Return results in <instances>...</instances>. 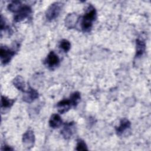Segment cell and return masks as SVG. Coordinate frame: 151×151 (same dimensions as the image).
Listing matches in <instances>:
<instances>
[{
	"label": "cell",
	"instance_id": "1",
	"mask_svg": "<svg viewBox=\"0 0 151 151\" xmlns=\"http://www.w3.org/2000/svg\"><path fill=\"white\" fill-rule=\"evenodd\" d=\"M96 17L97 12L95 8L93 5H90L81 19V28L83 32H88L91 31L93 23L96 20Z\"/></svg>",
	"mask_w": 151,
	"mask_h": 151
},
{
	"label": "cell",
	"instance_id": "2",
	"mask_svg": "<svg viewBox=\"0 0 151 151\" xmlns=\"http://www.w3.org/2000/svg\"><path fill=\"white\" fill-rule=\"evenodd\" d=\"M63 6L61 2H55L51 4L45 12V17L47 20L52 21L58 17Z\"/></svg>",
	"mask_w": 151,
	"mask_h": 151
},
{
	"label": "cell",
	"instance_id": "3",
	"mask_svg": "<svg viewBox=\"0 0 151 151\" xmlns=\"http://www.w3.org/2000/svg\"><path fill=\"white\" fill-rule=\"evenodd\" d=\"M15 51L6 46H1L0 49V57L2 64H7L14 56Z\"/></svg>",
	"mask_w": 151,
	"mask_h": 151
},
{
	"label": "cell",
	"instance_id": "4",
	"mask_svg": "<svg viewBox=\"0 0 151 151\" xmlns=\"http://www.w3.org/2000/svg\"><path fill=\"white\" fill-rule=\"evenodd\" d=\"M76 123L74 122L65 123L61 130V134L65 139H69L76 132Z\"/></svg>",
	"mask_w": 151,
	"mask_h": 151
},
{
	"label": "cell",
	"instance_id": "5",
	"mask_svg": "<svg viewBox=\"0 0 151 151\" xmlns=\"http://www.w3.org/2000/svg\"><path fill=\"white\" fill-rule=\"evenodd\" d=\"M32 12L31 8L28 5H23L20 10L17 12V14L14 18V20L15 22H19L25 18H28Z\"/></svg>",
	"mask_w": 151,
	"mask_h": 151
},
{
	"label": "cell",
	"instance_id": "6",
	"mask_svg": "<svg viewBox=\"0 0 151 151\" xmlns=\"http://www.w3.org/2000/svg\"><path fill=\"white\" fill-rule=\"evenodd\" d=\"M35 142V135L31 130H28L22 136V143L24 146L28 149L33 147Z\"/></svg>",
	"mask_w": 151,
	"mask_h": 151
},
{
	"label": "cell",
	"instance_id": "7",
	"mask_svg": "<svg viewBox=\"0 0 151 151\" xmlns=\"http://www.w3.org/2000/svg\"><path fill=\"white\" fill-rule=\"evenodd\" d=\"M60 62V61L58 56L52 51L50 52L45 60L46 65L48 68L51 69H53L57 67L59 65Z\"/></svg>",
	"mask_w": 151,
	"mask_h": 151
},
{
	"label": "cell",
	"instance_id": "8",
	"mask_svg": "<svg viewBox=\"0 0 151 151\" xmlns=\"http://www.w3.org/2000/svg\"><path fill=\"white\" fill-rule=\"evenodd\" d=\"M24 93L25 94L22 97V100L23 101L28 103L32 102L34 100L37 99L39 96L38 91L31 87H29L28 90L25 91Z\"/></svg>",
	"mask_w": 151,
	"mask_h": 151
},
{
	"label": "cell",
	"instance_id": "9",
	"mask_svg": "<svg viewBox=\"0 0 151 151\" xmlns=\"http://www.w3.org/2000/svg\"><path fill=\"white\" fill-rule=\"evenodd\" d=\"M130 122L127 119L123 118L120 120L119 126L116 127V132L118 136H122L127 130L130 129Z\"/></svg>",
	"mask_w": 151,
	"mask_h": 151
},
{
	"label": "cell",
	"instance_id": "10",
	"mask_svg": "<svg viewBox=\"0 0 151 151\" xmlns=\"http://www.w3.org/2000/svg\"><path fill=\"white\" fill-rule=\"evenodd\" d=\"M78 19V17L76 13L69 14L65 18V25L69 29L74 28L76 27Z\"/></svg>",
	"mask_w": 151,
	"mask_h": 151
},
{
	"label": "cell",
	"instance_id": "11",
	"mask_svg": "<svg viewBox=\"0 0 151 151\" xmlns=\"http://www.w3.org/2000/svg\"><path fill=\"white\" fill-rule=\"evenodd\" d=\"M71 106L72 105L69 99H63L58 102L57 104L58 111L60 114H64V113L68 111Z\"/></svg>",
	"mask_w": 151,
	"mask_h": 151
},
{
	"label": "cell",
	"instance_id": "12",
	"mask_svg": "<svg viewBox=\"0 0 151 151\" xmlns=\"http://www.w3.org/2000/svg\"><path fill=\"white\" fill-rule=\"evenodd\" d=\"M136 52L135 58H139L143 55L146 50V44L143 40L137 38L136 40Z\"/></svg>",
	"mask_w": 151,
	"mask_h": 151
},
{
	"label": "cell",
	"instance_id": "13",
	"mask_svg": "<svg viewBox=\"0 0 151 151\" xmlns=\"http://www.w3.org/2000/svg\"><path fill=\"white\" fill-rule=\"evenodd\" d=\"M63 120L59 114H53L51 115L49 120V125L53 129L58 128L61 126Z\"/></svg>",
	"mask_w": 151,
	"mask_h": 151
},
{
	"label": "cell",
	"instance_id": "14",
	"mask_svg": "<svg viewBox=\"0 0 151 151\" xmlns=\"http://www.w3.org/2000/svg\"><path fill=\"white\" fill-rule=\"evenodd\" d=\"M12 83L14 86L19 91L22 92H25V84L24 82V78L21 76H16L12 81Z\"/></svg>",
	"mask_w": 151,
	"mask_h": 151
},
{
	"label": "cell",
	"instance_id": "15",
	"mask_svg": "<svg viewBox=\"0 0 151 151\" xmlns=\"http://www.w3.org/2000/svg\"><path fill=\"white\" fill-rule=\"evenodd\" d=\"M22 3L18 1H15L11 2L8 5V9L9 11L12 12H18L20 9L22 7Z\"/></svg>",
	"mask_w": 151,
	"mask_h": 151
},
{
	"label": "cell",
	"instance_id": "16",
	"mask_svg": "<svg viewBox=\"0 0 151 151\" xmlns=\"http://www.w3.org/2000/svg\"><path fill=\"white\" fill-rule=\"evenodd\" d=\"M69 100L71 103L72 106L74 107H76L80 101V100H81L80 93L78 91H75L73 93L70 95Z\"/></svg>",
	"mask_w": 151,
	"mask_h": 151
},
{
	"label": "cell",
	"instance_id": "17",
	"mask_svg": "<svg viewBox=\"0 0 151 151\" xmlns=\"http://www.w3.org/2000/svg\"><path fill=\"white\" fill-rule=\"evenodd\" d=\"M15 100L10 99L5 96H1V108L2 109H8L11 107L14 103Z\"/></svg>",
	"mask_w": 151,
	"mask_h": 151
},
{
	"label": "cell",
	"instance_id": "18",
	"mask_svg": "<svg viewBox=\"0 0 151 151\" xmlns=\"http://www.w3.org/2000/svg\"><path fill=\"white\" fill-rule=\"evenodd\" d=\"M59 47H60V48H61L64 52H67L70 50V48H71V44H70V42L69 41H68L67 40L63 39V40H62L60 42Z\"/></svg>",
	"mask_w": 151,
	"mask_h": 151
},
{
	"label": "cell",
	"instance_id": "19",
	"mask_svg": "<svg viewBox=\"0 0 151 151\" xmlns=\"http://www.w3.org/2000/svg\"><path fill=\"white\" fill-rule=\"evenodd\" d=\"M76 150H78V151L88 150L87 145L83 140H82L81 139H78L77 140V145H76Z\"/></svg>",
	"mask_w": 151,
	"mask_h": 151
},
{
	"label": "cell",
	"instance_id": "20",
	"mask_svg": "<svg viewBox=\"0 0 151 151\" xmlns=\"http://www.w3.org/2000/svg\"><path fill=\"white\" fill-rule=\"evenodd\" d=\"M1 150H13V149L9 147V146L5 145L4 146H3V147L1 148Z\"/></svg>",
	"mask_w": 151,
	"mask_h": 151
}]
</instances>
